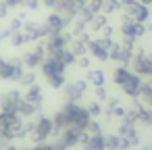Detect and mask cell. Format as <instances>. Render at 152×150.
Returning a JSON list of instances; mask_svg holds the SVG:
<instances>
[{
	"mask_svg": "<svg viewBox=\"0 0 152 150\" xmlns=\"http://www.w3.org/2000/svg\"><path fill=\"white\" fill-rule=\"evenodd\" d=\"M40 69H42V75H44V79H46V83L50 86V88H54V90H58V88H63L67 81H65V65L56 59V56H46L44 59V63L40 65Z\"/></svg>",
	"mask_w": 152,
	"mask_h": 150,
	"instance_id": "1",
	"label": "cell"
},
{
	"mask_svg": "<svg viewBox=\"0 0 152 150\" xmlns=\"http://www.w3.org/2000/svg\"><path fill=\"white\" fill-rule=\"evenodd\" d=\"M61 110L65 113L69 125L75 127V129H81V131H83V129L88 127V123L92 121L88 108H86V106H79V102H65V104L61 106Z\"/></svg>",
	"mask_w": 152,
	"mask_h": 150,
	"instance_id": "2",
	"label": "cell"
},
{
	"mask_svg": "<svg viewBox=\"0 0 152 150\" xmlns=\"http://www.w3.org/2000/svg\"><path fill=\"white\" fill-rule=\"evenodd\" d=\"M52 135H54V121L50 117H46L44 113H40L38 115V125L29 133V142L31 144H42V142H48Z\"/></svg>",
	"mask_w": 152,
	"mask_h": 150,
	"instance_id": "3",
	"label": "cell"
},
{
	"mask_svg": "<svg viewBox=\"0 0 152 150\" xmlns=\"http://www.w3.org/2000/svg\"><path fill=\"white\" fill-rule=\"evenodd\" d=\"M23 73H25V65L21 56H13L4 61V65L0 67V79L2 81H19Z\"/></svg>",
	"mask_w": 152,
	"mask_h": 150,
	"instance_id": "4",
	"label": "cell"
},
{
	"mask_svg": "<svg viewBox=\"0 0 152 150\" xmlns=\"http://www.w3.org/2000/svg\"><path fill=\"white\" fill-rule=\"evenodd\" d=\"M46 44H44V40H40L31 50H27V52H23V65H25V69H36V67H40L42 63H44V59H46Z\"/></svg>",
	"mask_w": 152,
	"mask_h": 150,
	"instance_id": "5",
	"label": "cell"
},
{
	"mask_svg": "<svg viewBox=\"0 0 152 150\" xmlns=\"http://www.w3.org/2000/svg\"><path fill=\"white\" fill-rule=\"evenodd\" d=\"M23 100V94L21 90H7L0 94V110H7V113H17V106L19 102Z\"/></svg>",
	"mask_w": 152,
	"mask_h": 150,
	"instance_id": "6",
	"label": "cell"
},
{
	"mask_svg": "<svg viewBox=\"0 0 152 150\" xmlns=\"http://www.w3.org/2000/svg\"><path fill=\"white\" fill-rule=\"evenodd\" d=\"M44 44H46V52L54 54V52H58V50H63L71 44V36L65 34V31L63 34H52V36L44 38Z\"/></svg>",
	"mask_w": 152,
	"mask_h": 150,
	"instance_id": "7",
	"label": "cell"
},
{
	"mask_svg": "<svg viewBox=\"0 0 152 150\" xmlns=\"http://www.w3.org/2000/svg\"><path fill=\"white\" fill-rule=\"evenodd\" d=\"M67 25H69V21H67L63 15H58L56 11L50 13V15L46 17V21H44V29H46L48 36H52V34H63ZM48 36H46V38H48Z\"/></svg>",
	"mask_w": 152,
	"mask_h": 150,
	"instance_id": "8",
	"label": "cell"
},
{
	"mask_svg": "<svg viewBox=\"0 0 152 150\" xmlns=\"http://www.w3.org/2000/svg\"><path fill=\"white\" fill-rule=\"evenodd\" d=\"M29 42H40L44 40L48 34L44 29V23H38V21H23V29H21Z\"/></svg>",
	"mask_w": 152,
	"mask_h": 150,
	"instance_id": "9",
	"label": "cell"
},
{
	"mask_svg": "<svg viewBox=\"0 0 152 150\" xmlns=\"http://www.w3.org/2000/svg\"><path fill=\"white\" fill-rule=\"evenodd\" d=\"M17 113L23 117V119H31V117H36V115H40L42 113V106L40 104H34V102H29V100H21L19 102V106H17Z\"/></svg>",
	"mask_w": 152,
	"mask_h": 150,
	"instance_id": "10",
	"label": "cell"
},
{
	"mask_svg": "<svg viewBox=\"0 0 152 150\" xmlns=\"http://www.w3.org/2000/svg\"><path fill=\"white\" fill-rule=\"evenodd\" d=\"M23 98H25V100H29V102H34V104H40V106H42V102H44V92H42V86L34 83V86L25 88Z\"/></svg>",
	"mask_w": 152,
	"mask_h": 150,
	"instance_id": "11",
	"label": "cell"
},
{
	"mask_svg": "<svg viewBox=\"0 0 152 150\" xmlns=\"http://www.w3.org/2000/svg\"><path fill=\"white\" fill-rule=\"evenodd\" d=\"M63 92H65L67 102H79V98H81V94H83V90L77 86V81H73V83H65V86H63Z\"/></svg>",
	"mask_w": 152,
	"mask_h": 150,
	"instance_id": "12",
	"label": "cell"
},
{
	"mask_svg": "<svg viewBox=\"0 0 152 150\" xmlns=\"http://www.w3.org/2000/svg\"><path fill=\"white\" fill-rule=\"evenodd\" d=\"M83 150H106V142H104V135L98 133V135H88V140L81 144Z\"/></svg>",
	"mask_w": 152,
	"mask_h": 150,
	"instance_id": "13",
	"label": "cell"
},
{
	"mask_svg": "<svg viewBox=\"0 0 152 150\" xmlns=\"http://www.w3.org/2000/svg\"><path fill=\"white\" fill-rule=\"evenodd\" d=\"M119 86H123L125 94L135 96V94H137V88H140V81H137V77H133V75H129V73H127V77H125V79H123Z\"/></svg>",
	"mask_w": 152,
	"mask_h": 150,
	"instance_id": "14",
	"label": "cell"
},
{
	"mask_svg": "<svg viewBox=\"0 0 152 150\" xmlns=\"http://www.w3.org/2000/svg\"><path fill=\"white\" fill-rule=\"evenodd\" d=\"M50 56H56L65 67H69V65L77 63V56L71 52V48H63V50H58V52H54V54H50Z\"/></svg>",
	"mask_w": 152,
	"mask_h": 150,
	"instance_id": "15",
	"label": "cell"
},
{
	"mask_svg": "<svg viewBox=\"0 0 152 150\" xmlns=\"http://www.w3.org/2000/svg\"><path fill=\"white\" fill-rule=\"evenodd\" d=\"M104 142H106V150H123V148H129L121 135H104Z\"/></svg>",
	"mask_w": 152,
	"mask_h": 150,
	"instance_id": "16",
	"label": "cell"
},
{
	"mask_svg": "<svg viewBox=\"0 0 152 150\" xmlns=\"http://www.w3.org/2000/svg\"><path fill=\"white\" fill-rule=\"evenodd\" d=\"M90 52L96 56V59H100V61H104L108 54H106V46H104V42L100 40V42H90Z\"/></svg>",
	"mask_w": 152,
	"mask_h": 150,
	"instance_id": "17",
	"label": "cell"
},
{
	"mask_svg": "<svg viewBox=\"0 0 152 150\" xmlns=\"http://www.w3.org/2000/svg\"><path fill=\"white\" fill-rule=\"evenodd\" d=\"M9 42H11V46H15V48H21V46L29 44V40H27V36H25L23 31H15V34H11Z\"/></svg>",
	"mask_w": 152,
	"mask_h": 150,
	"instance_id": "18",
	"label": "cell"
},
{
	"mask_svg": "<svg viewBox=\"0 0 152 150\" xmlns=\"http://www.w3.org/2000/svg\"><path fill=\"white\" fill-rule=\"evenodd\" d=\"M36 79H38V77H36L34 69H25V73H23V75H21V79H19V86H23V88H29V86L38 83Z\"/></svg>",
	"mask_w": 152,
	"mask_h": 150,
	"instance_id": "19",
	"label": "cell"
},
{
	"mask_svg": "<svg viewBox=\"0 0 152 150\" xmlns=\"http://www.w3.org/2000/svg\"><path fill=\"white\" fill-rule=\"evenodd\" d=\"M71 52H73L77 59H79V56H83V54H86V44H83L81 40H75V42L71 44Z\"/></svg>",
	"mask_w": 152,
	"mask_h": 150,
	"instance_id": "20",
	"label": "cell"
},
{
	"mask_svg": "<svg viewBox=\"0 0 152 150\" xmlns=\"http://www.w3.org/2000/svg\"><path fill=\"white\" fill-rule=\"evenodd\" d=\"M88 79H90L96 88L104 83V75H102V71H90V73H88Z\"/></svg>",
	"mask_w": 152,
	"mask_h": 150,
	"instance_id": "21",
	"label": "cell"
},
{
	"mask_svg": "<svg viewBox=\"0 0 152 150\" xmlns=\"http://www.w3.org/2000/svg\"><path fill=\"white\" fill-rule=\"evenodd\" d=\"M9 29H11V34H15V31H21L23 29V21L19 19V17H13L11 21H9V25H7Z\"/></svg>",
	"mask_w": 152,
	"mask_h": 150,
	"instance_id": "22",
	"label": "cell"
},
{
	"mask_svg": "<svg viewBox=\"0 0 152 150\" xmlns=\"http://www.w3.org/2000/svg\"><path fill=\"white\" fill-rule=\"evenodd\" d=\"M86 108H88L90 117H98V115L102 113V108H100V104H98V102H90V104H88Z\"/></svg>",
	"mask_w": 152,
	"mask_h": 150,
	"instance_id": "23",
	"label": "cell"
},
{
	"mask_svg": "<svg viewBox=\"0 0 152 150\" xmlns=\"http://www.w3.org/2000/svg\"><path fill=\"white\" fill-rule=\"evenodd\" d=\"M23 9H27V11H38V9H40V0H25V2H23Z\"/></svg>",
	"mask_w": 152,
	"mask_h": 150,
	"instance_id": "24",
	"label": "cell"
},
{
	"mask_svg": "<svg viewBox=\"0 0 152 150\" xmlns=\"http://www.w3.org/2000/svg\"><path fill=\"white\" fill-rule=\"evenodd\" d=\"M90 23H92V29H100V27L104 25V17H102V15H96Z\"/></svg>",
	"mask_w": 152,
	"mask_h": 150,
	"instance_id": "25",
	"label": "cell"
},
{
	"mask_svg": "<svg viewBox=\"0 0 152 150\" xmlns=\"http://www.w3.org/2000/svg\"><path fill=\"white\" fill-rule=\"evenodd\" d=\"M9 11H11L9 4L4 2V0H0V19H7L9 17Z\"/></svg>",
	"mask_w": 152,
	"mask_h": 150,
	"instance_id": "26",
	"label": "cell"
},
{
	"mask_svg": "<svg viewBox=\"0 0 152 150\" xmlns=\"http://www.w3.org/2000/svg\"><path fill=\"white\" fill-rule=\"evenodd\" d=\"M36 150H56L52 142H42V144H36Z\"/></svg>",
	"mask_w": 152,
	"mask_h": 150,
	"instance_id": "27",
	"label": "cell"
},
{
	"mask_svg": "<svg viewBox=\"0 0 152 150\" xmlns=\"http://www.w3.org/2000/svg\"><path fill=\"white\" fill-rule=\"evenodd\" d=\"M56 2H58V0H40V4H44V7H48V9H54Z\"/></svg>",
	"mask_w": 152,
	"mask_h": 150,
	"instance_id": "28",
	"label": "cell"
},
{
	"mask_svg": "<svg viewBox=\"0 0 152 150\" xmlns=\"http://www.w3.org/2000/svg\"><path fill=\"white\" fill-rule=\"evenodd\" d=\"M96 96H98L100 100H104V98H106V90H104L102 86H98V88H96Z\"/></svg>",
	"mask_w": 152,
	"mask_h": 150,
	"instance_id": "29",
	"label": "cell"
},
{
	"mask_svg": "<svg viewBox=\"0 0 152 150\" xmlns=\"http://www.w3.org/2000/svg\"><path fill=\"white\" fill-rule=\"evenodd\" d=\"M77 63H79V67H83V69H86V67H90V59H86V56H79V59H77Z\"/></svg>",
	"mask_w": 152,
	"mask_h": 150,
	"instance_id": "30",
	"label": "cell"
},
{
	"mask_svg": "<svg viewBox=\"0 0 152 150\" xmlns=\"http://www.w3.org/2000/svg\"><path fill=\"white\" fill-rule=\"evenodd\" d=\"M7 144H9V142H7L2 135H0V150H4V148H7Z\"/></svg>",
	"mask_w": 152,
	"mask_h": 150,
	"instance_id": "31",
	"label": "cell"
},
{
	"mask_svg": "<svg viewBox=\"0 0 152 150\" xmlns=\"http://www.w3.org/2000/svg\"><path fill=\"white\" fill-rule=\"evenodd\" d=\"M4 150H19V148H17V146H15V144H11V142H9V144H7V148H4Z\"/></svg>",
	"mask_w": 152,
	"mask_h": 150,
	"instance_id": "32",
	"label": "cell"
},
{
	"mask_svg": "<svg viewBox=\"0 0 152 150\" xmlns=\"http://www.w3.org/2000/svg\"><path fill=\"white\" fill-rule=\"evenodd\" d=\"M19 150H36V144H34V146H23V148H19Z\"/></svg>",
	"mask_w": 152,
	"mask_h": 150,
	"instance_id": "33",
	"label": "cell"
},
{
	"mask_svg": "<svg viewBox=\"0 0 152 150\" xmlns=\"http://www.w3.org/2000/svg\"><path fill=\"white\" fill-rule=\"evenodd\" d=\"M2 65H4V59H2V56H0V67H2Z\"/></svg>",
	"mask_w": 152,
	"mask_h": 150,
	"instance_id": "34",
	"label": "cell"
},
{
	"mask_svg": "<svg viewBox=\"0 0 152 150\" xmlns=\"http://www.w3.org/2000/svg\"><path fill=\"white\" fill-rule=\"evenodd\" d=\"M17 2H19V7H23V2H25V0H17Z\"/></svg>",
	"mask_w": 152,
	"mask_h": 150,
	"instance_id": "35",
	"label": "cell"
},
{
	"mask_svg": "<svg viewBox=\"0 0 152 150\" xmlns=\"http://www.w3.org/2000/svg\"><path fill=\"white\" fill-rule=\"evenodd\" d=\"M0 40H2V38H0Z\"/></svg>",
	"mask_w": 152,
	"mask_h": 150,
	"instance_id": "36",
	"label": "cell"
}]
</instances>
